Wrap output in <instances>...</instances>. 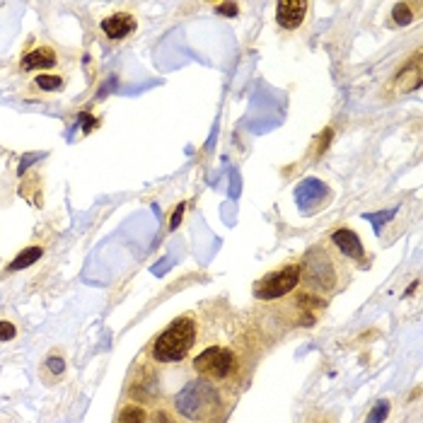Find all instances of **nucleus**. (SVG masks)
<instances>
[{
	"label": "nucleus",
	"instance_id": "1",
	"mask_svg": "<svg viewBox=\"0 0 423 423\" xmlns=\"http://www.w3.org/2000/svg\"><path fill=\"white\" fill-rule=\"evenodd\" d=\"M196 338H199V324L194 317L184 314V317L174 319L172 324L155 338L150 353L157 363H179L186 358V353L194 348Z\"/></svg>",
	"mask_w": 423,
	"mask_h": 423
},
{
	"label": "nucleus",
	"instance_id": "2",
	"mask_svg": "<svg viewBox=\"0 0 423 423\" xmlns=\"http://www.w3.org/2000/svg\"><path fill=\"white\" fill-rule=\"evenodd\" d=\"M220 394L208 380H191L186 382L182 392L174 397V409L184 416L186 421L208 423L216 419L220 411Z\"/></svg>",
	"mask_w": 423,
	"mask_h": 423
},
{
	"label": "nucleus",
	"instance_id": "3",
	"mask_svg": "<svg viewBox=\"0 0 423 423\" xmlns=\"http://www.w3.org/2000/svg\"><path fill=\"white\" fill-rule=\"evenodd\" d=\"M298 283H300V264H283L254 286V295L259 300H278V298L295 290Z\"/></svg>",
	"mask_w": 423,
	"mask_h": 423
},
{
	"label": "nucleus",
	"instance_id": "4",
	"mask_svg": "<svg viewBox=\"0 0 423 423\" xmlns=\"http://www.w3.org/2000/svg\"><path fill=\"white\" fill-rule=\"evenodd\" d=\"M336 269L338 266L334 264V259L326 252H321V247H314L305 257V266H300V278L305 276V281L312 290H331L338 281Z\"/></svg>",
	"mask_w": 423,
	"mask_h": 423
},
{
	"label": "nucleus",
	"instance_id": "5",
	"mask_svg": "<svg viewBox=\"0 0 423 423\" xmlns=\"http://www.w3.org/2000/svg\"><path fill=\"white\" fill-rule=\"evenodd\" d=\"M235 353L225 346H208L206 351H201L194 358V370L201 375V380L216 382L230 377V372L235 370Z\"/></svg>",
	"mask_w": 423,
	"mask_h": 423
},
{
	"label": "nucleus",
	"instance_id": "6",
	"mask_svg": "<svg viewBox=\"0 0 423 423\" xmlns=\"http://www.w3.org/2000/svg\"><path fill=\"white\" fill-rule=\"evenodd\" d=\"M331 199V191L329 186L319 179H305L295 186V201H298V208L307 216V213H317L326 201Z\"/></svg>",
	"mask_w": 423,
	"mask_h": 423
},
{
	"label": "nucleus",
	"instance_id": "7",
	"mask_svg": "<svg viewBox=\"0 0 423 423\" xmlns=\"http://www.w3.org/2000/svg\"><path fill=\"white\" fill-rule=\"evenodd\" d=\"M309 10L307 0H281L276 5V22H278L283 30H298L305 22Z\"/></svg>",
	"mask_w": 423,
	"mask_h": 423
},
{
	"label": "nucleus",
	"instance_id": "8",
	"mask_svg": "<svg viewBox=\"0 0 423 423\" xmlns=\"http://www.w3.org/2000/svg\"><path fill=\"white\" fill-rule=\"evenodd\" d=\"M331 242L343 257L353 259V262H363L365 259V250H363V242L358 240V235L353 233L351 228H338L334 235H331Z\"/></svg>",
	"mask_w": 423,
	"mask_h": 423
},
{
	"label": "nucleus",
	"instance_id": "9",
	"mask_svg": "<svg viewBox=\"0 0 423 423\" xmlns=\"http://www.w3.org/2000/svg\"><path fill=\"white\" fill-rule=\"evenodd\" d=\"M135 30V17L131 13H116L102 20V32L109 39H126Z\"/></svg>",
	"mask_w": 423,
	"mask_h": 423
},
{
	"label": "nucleus",
	"instance_id": "10",
	"mask_svg": "<svg viewBox=\"0 0 423 423\" xmlns=\"http://www.w3.org/2000/svg\"><path fill=\"white\" fill-rule=\"evenodd\" d=\"M421 51H416L414 59L406 63L402 70L394 78V85H397L399 92H411V90L421 87Z\"/></svg>",
	"mask_w": 423,
	"mask_h": 423
},
{
	"label": "nucleus",
	"instance_id": "11",
	"mask_svg": "<svg viewBox=\"0 0 423 423\" xmlns=\"http://www.w3.org/2000/svg\"><path fill=\"white\" fill-rule=\"evenodd\" d=\"M59 63V56L51 47H37L27 51L25 59H22V70H49Z\"/></svg>",
	"mask_w": 423,
	"mask_h": 423
},
{
	"label": "nucleus",
	"instance_id": "12",
	"mask_svg": "<svg viewBox=\"0 0 423 423\" xmlns=\"http://www.w3.org/2000/svg\"><path fill=\"white\" fill-rule=\"evenodd\" d=\"M44 257V247L39 245H32L27 247V250H22L13 262L8 264V274H15V271H22V269H30L34 262H39V259Z\"/></svg>",
	"mask_w": 423,
	"mask_h": 423
},
{
	"label": "nucleus",
	"instance_id": "13",
	"mask_svg": "<svg viewBox=\"0 0 423 423\" xmlns=\"http://www.w3.org/2000/svg\"><path fill=\"white\" fill-rule=\"evenodd\" d=\"M421 13V3H397L392 8V20L394 25H411V22L419 17Z\"/></svg>",
	"mask_w": 423,
	"mask_h": 423
},
{
	"label": "nucleus",
	"instance_id": "14",
	"mask_svg": "<svg viewBox=\"0 0 423 423\" xmlns=\"http://www.w3.org/2000/svg\"><path fill=\"white\" fill-rule=\"evenodd\" d=\"M145 419H148V414H145L143 406L126 404L121 409V414H118V421L116 423H145Z\"/></svg>",
	"mask_w": 423,
	"mask_h": 423
},
{
	"label": "nucleus",
	"instance_id": "15",
	"mask_svg": "<svg viewBox=\"0 0 423 423\" xmlns=\"http://www.w3.org/2000/svg\"><path fill=\"white\" fill-rule=\"evenodd\" d=\"M39 90H44V92H56V90L63 87V78L61 75H51V73H39L37 80H34Z\"/></svg>",
	"mask_w": 423,
	"mask_h": 423
},
{
	"label": "nucleus",
	"instance_id": "16",
	"mask_svg": "<svg viewBox=\"0 0 423 423\" xmlns=\"http://www.w3.org/2000/svg\"><path fill=\"white\" fill-rule=\"evenodd\" d=\"M44 370H47L51 377H61V375L66 372V360H63V355L51 353L49 358H47V363H44Z\"/></svg>",
	"mask_w": 423,
	"mask_h": 423
},
{
	"label": "nucleus",
	"instance_id": "17",
	"mask_svg": "<svg viewBox=\"0 0 423 423\" xmlns=\"http://www.w3.org/2000/svg\"><path fill=\"white\" fill-rule=\"evenodd\" d=\"M387 416H389V402H377L375 406H372V411L368 414L365 423H382Z\"/></svg>",
	"mask_w": 423,
	"mask_h": 423
},
{
	"label": "nucleus",
	"instance_id": "18",
	"mask_svg": "<svg viewBox=\"0 0 423 423\" xmlns=\"http://www.w3.org/2000/svg\"><path fill=\"white\" fill-rule=\"evenodd\" d=\"M17 336V326L13 324V321H0V341H13V338Z\"/></svg>",
	"mask_w": 423,
	"mask_h": 423
},
{
	"label": "nucleus",
	"instance_id": "19",
	"mask_svg": "<svg viewBox=\"0 0 423 423\" xmlns=\"http://www.w3.org/2000/svg\"><path fill=\"white\" fill-rule=\"evenodd\" d=\"M392 216H394L392 211H382L380 216H375V213H368V216H365V218H368V220H372V225H375V233L380 235V230H382V223H385V220H389V218H392Z\"/></svg>",
	"mask_w": 423,
	"mask_h": 423
},
{
	"label": "nucleus",
	"instance_id": "20",
	"mask_svg": "<svg viewBox=\"0 0 423 423\" xmlns=\"http://www.w3.org/2000/svg\"><path fill=\"white\" fill-rule=\"evenodd\" d=\"M216 13L223 15V17H235L237 13H240V5H235V3H218L216 5Z\"/></svg>",
	"mask_w": 423,
	"mask_h": 423
},
{
	"label": "nucleus",
	"instance_id": "21",
	"mask_svg": "<svg viewBox=\"0 0 423 423\" xmlns=\"http://www.w3.org/2000/svg\"><path fill=\"white\" fill-rule=\"evenodd\" d=\"M182 216H184V203H179L177 208H174L172 218H169V230H177L179 223H182Z\"/></svg>",
	"mask_w": 423,
	"mask_h": 423
},
{
	"label": "nucleus",
	"instance_id": "22",
	"mask_svg": "<svg viewBox=\"0 0 423 423\" xmlns=\"http://www.w3.org/2000/svg\"><path fill=\"white\" fill-rule=\"evenodd\" d=\"M152 419H155V421H160V423H174V421L169 419V416L165 414V411H155V416H152Z\"/></svg>",
	"mask_w": 423,
	"mask_h": 423
}]
</instances>
